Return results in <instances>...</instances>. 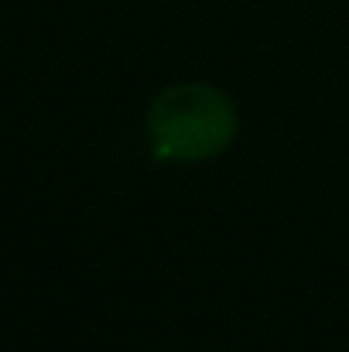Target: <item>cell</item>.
<instances>
[{"instance_id": "6da1fadb", "label": "cell", "mask_w": 349, "mask_h": 352, "mask_svg": "<svg viewBox=\"0 0 349 352\" xmlns=\"http://www.w3.org/2000/svg\"><path fill=\"white\" fill-rule=\"evenodd\" d=\"M236 137V107L209 82H175L151 100L147 140L165 164H199L223 154Z\"/></svg>"}]
</instances>
